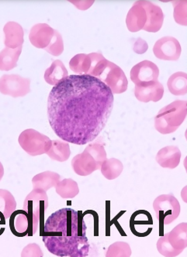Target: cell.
<instances>
[{
    "instance_id": "1",
    "label": "cell",
    "mask_w": 187,
    "mask_h": 257,
    "mask_svg": "<svg viewBox=\"0 0 187 257\" xmlns=\"http://www.w3.org/2000/svg\"><path fill=\"white\" fill-rule=\"evenodd\" d=\"M111 88L88 75H68L53 87L48 117L53 131L67 143L92 142L108 123L114 108Z\"/></svg>"
},
{
    "instance_id": "2",
    "label": "cell",
    "mask_w": 187,
    "mask_h": 257,
    "mask_svg": "<svg viewBox=\"0 0 187 257\" xmlns=\"http://www.w3.org/2000/svg\"><path fill=\"white\" fill-rule=\"evenodd\" d=\"M82 212L62 208L48 217L41 232L48 250L57 256L85 257L90 245Z\"/></svg>"
},
{
    "instance_id": "3",
    "label": "cell",
    "mask_w": 187,
    "mask_h": 257,
    "mask_svg": "<svg viewBox=\"0 0 187 257\" xmlns=\"http://www.w3.org/2000/svg\"><path fill=\"white\" fill-rule=\"evenodd\" d=\"M88 75L104 81L113 94L124 93L128 89V78L124 71L117 64L106 59L101 53L92 57Z\"/></svg>"
},
{
    "instance_id": "4",
    "label": "cell",
    "mask_w": 187,
    "mask_h": 257,
    "mask_svg": "<svg viewBox=\"0 0 187 257\" xmlns=\"http://www.w3.org/2000/svg\"><path fill=\"white\" fill-rule=\"evenodd\" d=\"M187 114V102L175 100L159 110L155 117V128L160 134H172L185 120Z\"/></svg>"
},
{
    "instance_id": "5",
    "label": "cell",
    "mask_w": 187,
    "mask_h": 257,
    "mask_svg": "<svg viewBox=\"0 0 187 257\" xmlns=\"http://www.w3.org/2000/svg\"><path fill=\"white\" fill-rule=\"evenodd\" d=\"M187 246L186 222L177 225L171 232L161 235L157 242V249L163 256L179 255Z\"/></svg>"
},
{
    "instance_id": "6",
    "label": "cell",
    "mask_w": 187,
    "mask_h": 257,
    "mask_svg": "<svg viewBox=\"0 0 187 257\" xmlns=\"http://www.w3.org/2000/svg\"><path fill=\"white\" fill-rule=\"evenodd\" d=\"M153 208L159 222L160 235H162L164 225L172 223L179 217L181 212L180 204L172 194L161 195L154 201Z\"/></svg>"
},
{
    "instance_id": "7",
    "label": "cell",
    "mask_w": 187,
    "mask_h": 257,
    "mask_svg": "<svg viewBox=\"0 0 187 257\" xmlns=\"http://www.w3.org/2000/svg\"><path fill=\"white\" fill-rule=\"evenodd\" d=\"M18 142L22 149L33 157L47 154L51 146L49 137L33 128L23 131L19 136Z\"/></svg>"
},
{
    "instance_id": "8",
    "label": "cell",
    "mask_w": 187,
    "mask_h": 257,
    "mask_svg": "<svg viewBox=\"0 0 187 257\" xmlns=\"http://www.w3.org/2000/svg\"><path fill=\"white\" fill-rule=\"evenodd\" d=\"M40 223L41 221L38 218L24 209L15 210L10 217V228L17 237L32 236L38 231Z\"/></svg>"
},
{
    "instance_id": "9",
    "label": "cell",
    "mask_w": 187,
    "mask_h": 257,
    "mask_svg": "<svg viewBox=\"0 0 187 257\" xmlns=\"http://www.w3.org/2000/svg\"><path fill=\"white\" fill-rule=\"evenodd\" d=\"M31 91V80L18 75H4L0 78V92L13 98L24 97Z\"/></svg>"
},
{
    "instance_id": "10",
    "label": "cell",
    "mask_w": 187,
    "mask_h": 257,
    "mask_svg": "<svg viewBox=\"0 0 187 257\" xmlns=\"http://www.w3.org/2000/svg\"><path fill=\"white\" fill-rule=\"evenodd\" d=\"M48 198L46 191L41 189H33L24 200V208L26 212L42 221L48 209Z\"/></svg>"
},
{
    "instance_id": "11",
    "label": "cell",
    "mask_w": 187,
    "mask_h": 257,
    "mask_svg": "<svg viewBox=\"0 0 187 257\" xmlns=\"http://www.w3.org/2000/svg\"><path fill=\"white\" fill-rule=\"evenodd\" d=\"M155 56L163 61H177L180 58L182 48L179 41L173 37H164L158 40L153 47Z\"/></svg>"
},
{
    "instance_id": "12",
    "label": "cell",
    "mask_w": 187,
    "mask_h": 257,
    "mask_svg": "<svg viewBox=\"0 0 187 257\" xmlns=\"http://www.w3.org/2000/svg\"><path fill=\"white\" fill-rule=\"evenodd\" d=\"M159 69L155 63L145 60L133 67L130 73L131 81L135 85L158 81Z\"/></svg>"
},
{
    "instance_id": "13",
    "label": "cell",
    "mask_w": 187,
    "mask_h": 257,
    "mask_svg": "<svg viewBox=\"0 0 187 257\" xmlns=\"http://www.w3.org/2000/svg\"><path fill=\"white\" fill-rule=\"evenodd\" d=\"M153 224L152 216L146 210H138L130 218V228L135 236H148L152 232Z\"/></svg>"
},
{
    "instance_id": "14",
    "label": "cell",
    "mask_w": 187,
    "mask_h": 257,
    "mask_svg": "<svg viewBox=\"0 0 187 257\" xmlns=\"http://www.w3.org/2000/svg\"><path fill=\"white\" fill-rule=\"evenodd\" d=\"M135 95L140 102H156L162 99L164 95V87L158 81L135 85Z\"/></svg>"
},
{
    "instance_id": "15",
    "label": "cell",
    "mask_w": 187,
    "mask_h": 257,
    "mask_svg": "<svg viewBox=\"0 0 187 257\" xmlns=\"http://www.w3.org/2000/svg\"><path fill=\"white\" fill-rule=\"evenodd\" d=\"M140 3L145 8L147 15V22L144 27V31L158 32L163 25L164 14L162 8L149 1H140Z\"/></svg>"
},
{
    "instance_id": "16",
    "label": "cell",
    "mask_w": 187,
    "mask_h": 257,
    "mask_svg": "<svg viewBox=\"0 0 187 257\" xmlns=\"http://www.w3.org/2000/svg\"><path fill=\"white\" fill-rule=\"evenodd\" d=\"M55 35V30L47 24H35L30 31L31 44L39 49L48 48Z\"/></svg>"
},
{
    "instance_id": "17",
    "label": "cell",
    "mask_w": 187,
    "mask_h": 257,
    "mask_svg": "<svg viewBox=\"0 0 187 257\" xmlns=\"http://www.w3.org/2000/svg\"><path fill=\"white\" fill-rule=\"evenodd\" d=\"M72 167L75 174L79 176H88L100 169L94 158L85 151L74 157L72 160Z\"/></svg>"
},
{
    "instance_id": "18",
    "label": "cell",
    "mask_w": 187,
    "mask_h": 257,
    "mask_svg": "<svg viewBox=\"0 0 187 257\" xmlns=\"http://www.w3.org/2000/svg\"><path fill=\"white\" fill-rule=\"evenodd\" d=\"M4 32L5 35L4 44L6 48L16 49L22 47L24 42V32L21 24L10 21L4 26Z\"/></svg>"
},
{
    "instance_id": "19",
    "label": "cell",
    "mask_w": 187,
    "mask_h": 257,
    "mask_svg": "<svg viewBox=\"0 0 187 257\" xmlns=\"http://www.w3.org/2000/svg\"><path fill=\"white\" fill-rule=\"evenodd\" d=\"M147 22V15L145 8L140 1H137L131 7L126 18L128 31L135 33L143 30Z\"/></svg>"
},
{
    "instance_id": "20",
    "label": "cell",
    "mask_w": 187,
    "mask_h": 257,
    "mask_svg": "<svg viewBox=\"0 0 187 257\" xmlns=\"http://www.w3.org/2000/svg\"><path fill=\"white\" fill-rule=\"evenodd\" d=\"M181 156L179 148L175 146H168L158 151L155 160L162 168L174 169L179 166Z\"/></svg>"
},
{
    "instance_id": "21",
    "label": "cell",
    "mask_w": 187,
    "mask_h": 257,
    "mask_svg": "<svg viewBox=\"0 0 187 257\" xmlns=\"http://www.w3.org/2000/svg\"><path fill=\"white\" fill-rule=\"evenodd\" d=\"M61 179L58 173L52 171H44L37 174L33 178L32 184L34 189H41L47 191L50 188L55 187Z\"/></svg>"
},
{
    "instance_id": "22",
    "label": "cell",
    "mask_w": 187,
    "mask_h": 257,
    "mask_svg": "<svg viewBox=\"0 0 187 257\" xmlns=\"http://www.w3.org/2000/svg\"><path fill=\"white\" fill-rule=\"evenodd\" d=\"M68 76V71L65 64L60 60L54 61L50 68L44 73V80L51 85H56L58 82L65 79Z\"/></svg>"
},
{
    "instance_id": "23",
    "label": "cell",
    "mask_w": 187,
    "mask_h": 257,
    "mask_svg": "<svg viewBox=\"0 0 187 257\" xmlns=\"http://www.w3.org/2000/svg\"><path fill=\"white\" fill-rule=\"evenodd\" d=\"M22 52V47L11 49L6 48L0 52V71H8L17 66V61L19 60Z\"/></svg>"
},
{
    "instance_id": "24",
    "label": "cell",
    "mask_w": 187,
    "mask_h": 257,
    "mask_svg": "<svg viewBox=\"0 0 187 257\" xmlns=\"http://www.w3.org/2000/svg\"><path fill=\"white\" fill-rule=\"evenodd\" d=\"M168 91L172 95H184L187 93V75L186 73L179 71L171 75L167 81Z\"/></svg>"
},
{
    "instance_id": "25",
    "label": "cell",
    "mask_w": 187,
    "mask_h": 257,
    "mask_svg": "<svg viewBox=\"0 0 187 257\" xmlns=\"http://www.w3.org/2000/svg\"><path fill=\"white\" fill-rule=\"evenodd\" d=\"M47 154L53 161L65 162L71 155L69 144L64 141H51V148Z\"/></svg>"
},
{
    "instance_id": "26",
    "label": "cell",
    "mask_w": 187,
    "mask_h": 257,
    "mask_svg": "<svg viewBox=\"0 0 187 257\" xmlns=\"http://www.w3.org/2000/svg\"><path fill=\"white\" fill-rule=\"evenodd\" d=\"M55 188L57 194L61 198H65V199H72L79 193L78 184L76 181L71 179V178H66V179L60 181L55 185Z\"/></svg>"
},
{
    "instance_id": "27",
    "label": "cell",
    "mask_w": 187,
    "mask_h": 257,
    "mask_svg": "<svg viewBox=\"0 0 187 257\" xmlns=\"http://www.w3.org/2000/svg\"><path fill=\"white\" fill-rule=\"evenodd\" d=\"M124 170L122 162L116 158L106 159L101 165V171L104 178L114 180L121 175Z\"/></svg>"
},
{
    "instance_id": "28",
    "label": "cell",
    "mask_w": 187,
    "mask_h": 257,
    "mask_svg": "<svg viewBox=\"0 0 187 257\" xmlns=\"http://www.w3.org/2000/svg\"><path fill=\"white\" fill-rule=\"evenodd\" d=\"M70 69L78 75H88L91 67L90 57L88 54H78L69 61Z\"/></svg>"
},
{
    "instance_id": "29",
    "label": "cell",
    "mask_w": 187,
    "mask_h": 257,
    "mask_svg": "<svg viewBox=\"0 0 187 257\" xmlns=\"http://www.w3.org/2000/svg\"><path fill=\"white\" fill-rule=\"evenodd\" d=\"M16 208L17 201L14 195L7 190L0 189V212L4 214L6 219L10 218Z\"/></svg>"
},
{
    "instance_id": "30",
    "label": "cell",
    "mask_w": 187,
    "mask_h": 257,
    "mask_svg": "<svg viewBox=\"0 0 187 257\" xmlns=\"http://www.w3.org/2000/svg\"><path fill=\"white\" fill-rule=\"evenodd\" d=\"M131 249L129 244L125 242H116L110 245L106 256L129 257L131 255Z\"/></svg>"
},
{
    "instance_id": "31",
    "label": "cell",
    "mask_w": 187,
    "mask_h": 257,
    "mask_svg": "<svg viewBox=\"0 0 187 257\" xmlns=\"http://www.w3.org/2000/svg\"><path fill=\"white\" fill-rule=\"evenodd\" d=\"M84 151L92 156L98 167L101 168L103 163L107 159V152L104 146L98 143L91 144Z\"/></svg>"
},
{
    "instance_id": "32",
    "label": "cell",
    "mask_w": 187,
    "mask_h": 257,
    "mask_svg": "<svg viewBox=\"0 0 187 257\" xmlns=\"http://www.w3.org/2000/svg\"><path fill=\"white\" fill-rule=\"evenodd\" d=\"M45 51L49 53L52 56L58 57L61 55L64 51L63 38L58 31L55 30V35L53 37L52 41Z\"/></svg>"
},
{
    "instance_id": "33",
    "label": "cell",
    "mask_w": 187,
    "mask_h": 257,
    "mask_svg": "<svg viewBox=\"0 0 187 257\" xmlns=\"http://www.w3.org/2000/svg\"><path fill=\"white\" fill-rule=\"evenodd\" d=\"M186 1L173 2L174 19L179 25L186 26Z\"/></svg>"
},
{
    "instance_id": "34",
    "label": "cell",
    "mask_w": 187,
    "mask_h": 257,
    "mask_svg": "<svg viewBox=\"0 0 187 257\" xmlns=\"http://www.w3.org/2000/svg\"><path fill=\"white\" fill-rule=\"evenodd\" d=\"M22 256H43L42 250L36 243L28 244L23 249Z\"/></svg>"
},
{
    "instance_id": "35",
    "label": "cell",
    "mask_w": 187,
    "mask_h": 257,
    "mask_svg": "<svg viewBox=\"0 0 187 257\" xmlns=\"http://www.w3.org/2000/svg\"><path fill=\"white\" fill-rule=\"evenodd\" d=\"M148 45L146 41L141 38H138L133 46V50L138 54H145L148 51Z\"/></svg>"
},
{
    "instance_id": "36",
    "label": "cell",
    "mask_w": 187,
    "mask_h": 257,
    "mask_svg": "<svg viewBox=\"0 0 187 257\" xmlns=\"http://www.w3.org/2000/svg\"><path fill=\"white\" fill-rule=\"evenodd\" d=\"M6 218L4 216V214L0 212V235L4 234V231H5L6 228Z\"/></svg>"
},
{
    "instance_id": "37",
    "label": "cell",
    "mask_w": 187,
    "mask_h": 257,
    "mask_svg": "<svg viewBox=\"0 0 187 257\" xmlns=\"http://www.w3.org/2000/svg\"><path fill=\"white\" fill-rule=\"evenodd\" d=\"M4 175V168L3 166L2 163L0 162V181L2 180L3 177Z\"/></svg>"
}]
</instances>
